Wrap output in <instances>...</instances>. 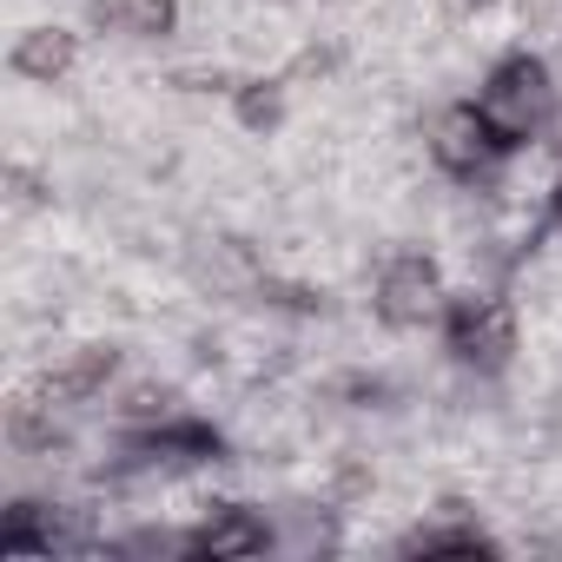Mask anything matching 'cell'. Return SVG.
<instances>
[{
    "label": "cell",
    "instance_id": "obj_1",
    "mask_svg": "<svg viewBox=\"0 0 562 562\" xmlns=\"http://www.w3.org/2000/svg\"><path fill=\"white\" fill-rule=\"evenodd\" d=\"M476 106H483V120L496 126L503 146H522V139H536V133L549 126V113H555V80H549V67H542L536 54H509V60L483 80Z\"/></svg>",
    "mask_w": 562,
    "mask_h": 562
},
{
    "label": "cell",
    "instance_id": "obj_2",
    "mask_svg": "<svg viewBox=\"0 0 562 562\" xmlns=\"http://www.w3.org/2000/svg\"><path fill=\"white\" fill-rule=\"evenodd\" d=\"M443 345H450V358L463 371L496 378L516 358V318H509L503 299H476V292L470 299H450L443 305Z\"/></svg>",
    "mask_w": 562,
    "mask_h": 562
},
{
    "label": "cell",
    "instance_id": "obj_3",
    "mask_svg": "<svg viewBox=\"0 0 562 562\" xmlns=\"http://www.w3.org/2000/svg\"><path fill=\"white\" fill-rule=\"evenodd\" d=\"M225 443L212 424L192 417H166V424H139V437H126V470L153 476V470H186V463H212Z\"/></svg>",
    "mask_w": 562,
    "mask_h": 562
},
{
    "label": "cell",
    "instance_id": "obj_4",
    "mask_svg": "<svg viewBox=\"0 0 562 562\" xmlns=\"http://www.w3.org/2000/svg\"><path fill=\"white\" fill-rule=\"evenodd\" d=\"M430 153H437L443 172L483 179V172H496V159H503L509 146L496 139V126L483 120V106H450V113H437V126H430Z\"/></svg>",
    "mask_w": 562,
    "mask_h": 562
},
{
    "label": "cell",
    "instance_id": "obj_5",
    "mask_svg": "<svg viewBox=\"0 0 562 562\" xmlns=\"http://www.w3.org/2000/svg\"><path fill=\"white\" fill-rule=\"evenodd\" d=\"M443 305L450 299H443V278L430 258L404 251L384 265V278H378V318L384 325H430V318H443Z\"/></svg>",
    "mask_w": 562,
    "mask_h": 562
},
{
    "label": "cell",
    "instance_id": "obj_6",
    "mask_svg": "<svg viewBox=\"0 0 562 562\" xmlns=\"http://www.w3.org/2000/svg\"><path fill=\"white\" fill-rule=\"evenodd\" d=\"M265 549H271V522L245 503H212V516L192 529V555H212V562H238Z\"/></svg>",
    "mask_w": 562,
    "mask_h": 562
},
{
    "label": "cell",
    "instance_id": "obj_7",
    "mask_svg": "<svg viewBox=\"0 0 562 562\" xmlns=\"http://www.w3.org/2000/svg\"><path fill=\"white\" fill-rule=\"evenodd\" d=\"M74 60H80V41H74L67 27H34V34L14 41V74H21V80L54 87V80L74 74Z\"/></svg>",
    "mask_w": 562,
    "mask_h": 562
},
{
    "label": "cell",
    "instance_id": "obj_8",
    "mask_svg": "<svg viewBox=\"0 0 562 562\" xmlns=\"http://www.w3.org/2000/svg\"><path fill=\"white\" fill-rule=\"evenodd\" d=\"M93 27H106V34H133V41H159V34H172V0H93Z\"/></svg>",
    "mask_w": 562,
    "mask_h": 562
},
{
    "label": "cell",
    "instance_id": "obj_9",
    "mask_svg": "<svg viewBox=\"0 0 562 562\" xmlns=\"http://www.w3.org/2000/svg\"><path fill=\"white\" fill-rule=\"evenodd\" d=\"M113 364H120V351H80L67 371H47V384H41L47 411H54V404H87V397H100L106 378H113Z\"/></svg>",
    "mask_w": 562,
    "mask_h": 562
},
{
    "label": "cell",
    "instance_id": "obj_10",
    "mask_svg": "<svg viewBox=\"0 0 562 562\" xmlns=\"http://www.w3.org/2000/svg\"><path fill=\"white\" fill-rule=\"evenodd\" d=\"M397 555H496V542L476 522H424L397 542Z\"/></svg>",
    "mask_w": 562,
    "mask_h": 562
},
{
    "label": "cell",
    "instance_id": "obj_11",
    "mask_svg": "<svg viewBox=\"0 0 562 562\" xmlns=\"http://www.w3.org/2000/svg\"><path fill=\"white\" fill-rule=\"evenodd\" d=\"M113 555H192V529H139V536H120Z\"/></svg>",
    "mask_w": 562,
    "mask_h": 562
},
{
    "label": "cell",
    "instance_id": "obj_12",
    "mask_svg": "<svg viewBox=\"0 0 562 562\" xmlns=\"http://www.w3.org/2000/svg\"><path fill=\"white\" fill-rule=\"evenodd\" d=\"M120 411H126L133 424H166V417H179V397H172L166 384H159V391H153V384H139V391H126V404H120Z\"/></svg>",
    "mask_w": 562,
    "mask_h": 562
},
{
    "label": "cell",
    "instance_id": "obj_13",
    "mask_svg": "<svg viewBox=\"0 0 562 562\" xmlns=\"http://www.w3.org/2000/svg\"><path fill=\"white\" fill-rule=\"evenodd\" d=\"M238 113H245V126H271V120H278V87L258 80L251 93H238Z\"/></svg>",
    "mask_w": 562,
    "mask_h": 562
},
{
    "label": "cell",
    "instance_id": "obj_14",
    "mask_svg": "<svg viewBox=\"0 0 562 562\" xmlns=\"http://www.w3.org/2000/svg\"><path fill=\"white\" fill-rule=\"evenodd\" d=\"M34 199H41V192H34V179H27V172H14V205H21V212H27V205H34Z\"/></svg>",
    "mask_w": 562,
    "mask_h": 562
},
{
    "label": "cell",
    "instance_id": "obj_15",
    "mask_svg": "<svg viewBox=\"0 0 562 562\" xmlns=\"http://www.w3.org/2000/svg\"><path fill=\"white\" fill-rule=\"evenodd\" d=\"M549 225H562V179H555V199H549Z\"/></svg>",
    "mask_w": 562,
    "mask_h": 562
}]
</instances>
